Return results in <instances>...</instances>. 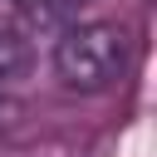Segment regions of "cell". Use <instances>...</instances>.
I'll return each mask as SVG.
<instances>
[{"mask_svg":"<svg viewBox=\"0 0 157 157\" xmlns=\"http://www.w3.org/2000/svg\"><path fill=\"white\" fill-rule=\"evenodd\" d=\"M54 69H59V78L69 88L98 93L128 69V34L118 25H103V20L69 25L59 34V44H54Z\"/></svg>","mask_w":157,"mask_h":157,"instance_id":"cell-1","label":"cell"},{"mask_svg":"<svg viewBox=\"0 0 157 157\" xmlns=\"http://www.w3.org/2000/svg\"><path fill=\"white\" fill-rule=\"evenodd\" d=\"M25 64V39L15 29V20H0V78H10Z\"/></svg>","mask_w":157,"mask_h":157,"instance_id":"cell-2","label":"cell"},{"mask_svg":"<svg viewBox=\"0 0 157 157\" xmlns=\"http://www.w3.org/2000/svg\"><path fill=\"white\" fill-rule=\"evenodd\" d=\"M15 5H25V10L39 15V20H69V15H78V10L93 5V0H15Z\"/></svg>","mask_w":157,"mask_h":157,"instance_id":"cell-3","label":"cell"},{"mask_svg":"<svg viewBox=\"0 0 157 157\" xmlns=\"http://www.w3.org/2000/svg\"><path fill=\"white\" fill-rule=\"evenodd\" d=\"M0 20H15V0H0Z\"/></svg>","mask_w":157,"mask_h":157,"instance_id":"cell-4","label":"cell"}]
</instances>
